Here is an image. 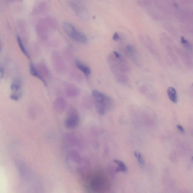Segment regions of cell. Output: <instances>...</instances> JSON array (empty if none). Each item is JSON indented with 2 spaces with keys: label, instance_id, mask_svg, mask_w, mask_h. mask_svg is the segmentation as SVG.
I'll return each instance as SVG.
<instances>
[{
  "label": "cell",
  "instance_id": "1",
  "mask_svg": "<svg viewBox=\"0 0 193 193\" xmlns=\"http://www.w3.org/2000/svg\"><path fill=\"white\" fill-rule=\"evenodd\" d=\"M108 62L111 71L119 83L129 85L130 81L127 73L130 71L128 64L120 54L114 51L108 57Z\"/></svg>",
  "mask_w": 193,
  "mask_h": 193
},
{
  "label": "cell",
  "instance_id": "2",
  "mask_svg": "<svg viewBox=\"0 0 193 193\" xmlns=\"http://www.w3.org/2000/svg\"><path fill=\"white\" fill-rule=\"evenodd\" d=\"M86 188L91 192H106L110 189V184L107 178L102 173L91 175L85 180Z\"/></svg>",
  "mask_w": 193,
  "mask_h": 193
},
{
  "label": "cell",
  "instance_id": "3",
  "mask_svg": "<svg viewBox=\"0 0 193 193\" xmlns=\"http://www.w3.org/2000/svg\"><path fill=\"white\" fill-rule=\"evenodd\" d=\"M92 95L96 109L100 114H104L113 107V101L111 98L103 93L94 90Z\"/></svg>",
  "mask_w": 193,
  "mask_h": 193
},
{
  "label": "cell",
  "instance_id": "4",
  "mask_svg": "<svg viewBox=\"0 0 193 193\" xmlns=\"http://www.w3.org/2000/svg\"><path fill=\"white\" fill-rule=\"evenodd\" d=\"M63 28L65 33L74 41L82 43L87 42V37L77 30L71 23L65 22L63 24Z\"/></svg>",
  "mask_w": 193,
  "mask_h": 193
},
{
  "label": "cell",
  "instance_id": "5",
  "mask_svg": "<svg viewBox=\"0 0 193 193\" xmlns=\"http://www.w3.org/2000/svg\"><path fill=\"white\" fill-rule=\"evenodd\" d=\"M79 122V117L77 111L74 109H71L66 120V127L69 128H74L78 125Z\"/></svg>",
  "mask_w": 193,
  "mask_h": 193
},
{
  "label": "cell",
  "instance_id": "6",
  "mask_svg": "<svg viewBox=\"0 0 193 193\" xmlns=\"http://www.w3.org/2000/svg\"><path fill=\"white\" fill-rule=\"evenodd\" d=\"M65 93L66 95L69 98H74L78 95L79 91L76 86L72 84H68L66 86Z\"/></svg>",
  "mask_w": 193,
  "mask_h": 193
},
{
  "label": "cell",
  "instance_id": "7",
  "mask_svg": "<svg viewBox=\"0 0 193 193\" xmlns=\"http://www.w3.org/2000/svg\"><path fill=\"white\" fill-rule=\"evenodd\" d=\"M54 107L57 110L62 111L64 110L67 106V102L64 98H57L54 104Z\"/></svg>",
  "mask_w": 193,
  "mask_h": 193
},
{
  "label": "cell",
  "instance_id": "8",
  "mask_svg": "<svg viewBox=\"0 0 193 193\" xmlns=\"http://www.w3.org/2000/svg\"><path fill=\"white\" fill-rule=\"evenodd\" d=\"M168 96L169 99L173 103H177L178 101L177 91L176 89L173 87H168L167 89Z\"/></svg>",
  "mask_w": 193,
  "mask_h": 193
},
{
  "label": "cell",
  "instance_id": "9",
  "mask_svg": "<svg viewBox=\"0 0 193 193\" xmlns=\"http://www.w3.org/2000/svg\"><path fill=\"white\" fill-rule=\"evenodd\" d=\"M30 70L31 74L34 77L37 78L41 80L45 85H46V83L44 80L42 75L40 74L36 68L35 66L33 63H31L30 66Z\"/></svg>",
  "mask_w": 193,
  "mask_h": 193
},
{
  "label": "cell",
  "instance_id": "10",
  "mask_svg": "<svg viewBox=\"0 0 193 193\" xmlns=\"http://www.w3.org/2000/svg\"><path fill=\"white\" fill-rule=\"evenodd\" d=\"M77 67L82 72H83L86 76H88L91 73V70L90 68L86 65L83 64L79 61H77L76 62Z\"/></svg>",
  "mask_w": 193,
  "mask_h": 193
},
{
  "label": "cell",
  "instance_id": "11",
  "mask_svg": "<svg viewBox=\"0 0 193 193\" xmlns=\"http://www.w3.org/2000/svg\"><path fill=\"white\" fill-rule=\"evenodd\" d=\"M114 162L117 165L116 171L117 172H125L127 171V167L122 161L118 159H115Z\"/></svg>",
  "mask_w": 193,
  "mask_h": 193
},
{
  "label": "cell",
  "instance_id": "12",
  "mask_svg": "<svg viewBox=\"0 0 193 193\" xmlns=\"http://www.w3.org/2000/svg\"><path fill=\"white\" fill-rule=\"evenodd\" d=\"M17 41L18 44L19 45V48H20L21 51L23 52V53L25 55L27 58H30V56H29L28 52L27 50H26L25 48L24 45H23V42H22L21 39L20 37L18 36L17 37Z\"/></svg>",
  "mask_w": 193,
  "mask_h": 193
},
{
  "label": "cell",
  "instance_id": "13",
  "mask_svg": "<svg viewBox=\"0 0 193 193\" xmlns=\"http://www.w3.org/2000/svg\"><path fill=\"white\" fill-rule=\"evenodd\" d=\"M134 154L135 156L136 159L138 161L140 166H143L144 165V161L141 154L138 151H135L134 153Z\"/></svg>",
  "mask_w": 193,
  "mask_h": 193
},
{
  "label": "cell",
  "instance_id": "14",
  "mask_svg": "<svg viewBox=\"0 0 193 193\" xmlns=\"http://www.w3.org/2000/svg\"><path fill=\"white\" fill-rule=\"evenodd\" d=\"M126 50L127 54L134 60L135 58V52L134 48L131 45H128L126 47Z\"/></svg>",
  "mask_w": 193,
  "mask_h": 193
},
{
  "label": "cell",
  "instance_id": "15",
  "mask_svg": "<svg viewBox=\"0 0 193 193\" xmlns=\"http://www.w3.org/2000/svg\"><path fill=\"white\" fill-rule=\"evenodd\" d=\"M181 42L182 45L187 50H191L192 49V47L189 42L187 41L184 37L182 36L181 37Z\"/></svg>",
  "mask_w": 193,
  "mask_h": 193
},
{
  "label": "cell",
  "instance_id": "16",
  "mask_svg": "<svg viewBox=\"0 0 193 193\" xmlns=\"http://www.w3.org/2000/svg\"><path fill=\"white\" fill-rule=\"evenodd\" d=\"M20 88V85L18 82L12 83L11 86V90L12 91L17 92L18 91Z\"/></svg>",
  "mask_w": 193,
  "mask_h": 193
},
{
  "label": "cell",
  "instance_id": "17",
  "mask_svg": "<svg viewBox=\"0 0 193 193\" xmlns=\"http://www.w3.org/2000/svg\"><path fill=\"white\" fill-rule=\"evenodd\" d=\"M11 99L14 101H17L19 100V96L15 94H12L10 97Z\"/></svg>",
  "mask_w": 193,
  "mask_h": 193
},
{
  "label": "cell",
  "instance_id": "18",
  "mask_svg": "<svg viewBox=\"0 0 193 193\" xmlns=\"http://www.w3.org/2000/svg\"><path fill=\"white\" fill-rule=\"evenodd\" d=\"M120 39V36L117 32H116L114 34L112 39L114 41H117Z\"/></svg>",
  "mask_w": 193,
  "mask_h": 193
},
{
  "label": "cell",
  "instance_id": "19",
  "mask_svg": "<svg viewBox=\"0 0 193 193\" xmlns=\"http://www.w3.org/2000/svg\"><path fill=\"white\" fill-rule=\"evenodd\" d=\"M4 74V69L2 67H1V68H0V77H1V79H2L3 77Z\"/></svg>",
  "mask_w": 193,
  "mask_h": 193
},
{
  "label": "cell",
  "instance_id": "20",
  "mask_svg": "<svg viewBox=\"0 0 193 193\" xmlns=\"http://www.w3.org/2000/svg\"><path fill=\"white\" fill-rule=\"evenodd\" d=\"M177 127L178 129L179 130H180V131H181V132H184V128H183V127L182 126H181V125H177Z\"/></svg>",
  "mask_w": 193,
  "mask_h": 193
}]
</instances>
